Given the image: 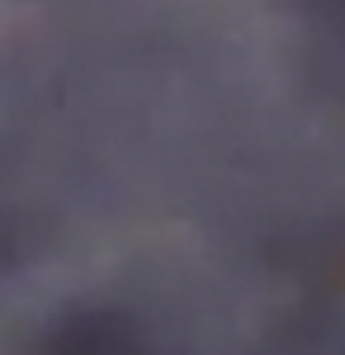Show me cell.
Masks as SVG:
<instances>
[{
    "label": "cell",
    "mask_w": 345,
    "mask_h": 355,
    "mask_svg": "<svg viewBox=\"0 0 345 355\" xmlns=\"http://www.w3.org/2000/svg\"><path fill=\"white\" fill-rule=\"evenodd\" d=\"M48 355H142V351L114 322H85V327H71L67 336H57Z\"/></svg>",
    "instance_id": "obj_1"
}]
</instances>
